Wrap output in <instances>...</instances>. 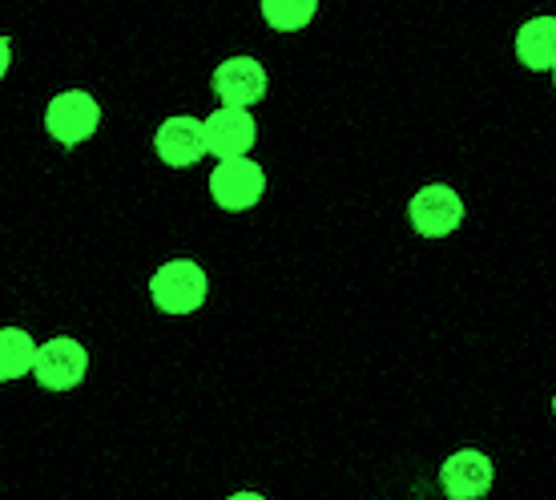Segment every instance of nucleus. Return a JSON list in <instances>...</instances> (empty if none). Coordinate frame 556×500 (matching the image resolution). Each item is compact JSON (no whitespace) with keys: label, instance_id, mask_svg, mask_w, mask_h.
I'll return each mask as SVG.
<instances>
[{"label":"nucleus","instance_id":"39448f33","mask_svg":"<svg viewBox=\"0 0 556 500\" xmlns=\"http://www.w3.org/2000/svg\"><path fill=\"white\" fill-rule=\"evenodd\" d=\"M407 218L416 226L424 238H444L452 235L459 223H464V202L452 186H424L416 198H412V207H407Z\"/></svg>","mask_w":556,"mask_h":500},{"label":"nucleus","instance_id":"2eb2a0df","mask_svg":"<svg viewBox=\"0 0 556 500\" xmlns=\"http://www.w3.org/2000/svg\"><path fill=\"white\" fill-rule=\"evenodd\" d=\"M553 412H556V400H553Z\"/></svg>","mask_w":556,"mask_h":500},{"label":"nucleus","instance_id":"f257e3e1","mask_svg":"<svg viewBox=\"0 0 556 500\" xmlns=\"http://www.w3.org/2000/svg\"><path fill=\"white\" fill-rule=\"evenodd\" d=\"M206 271L190 259H174V263L157 266V275L150 278L153 303L166 315H194L198 307L206 303Z\"/></svg>","mask_w":556,"mask_h":500},{"label":"nucleus","instance_id":"20e7f679","mask_svg":"<svg viewBox=\"0 0 556 500\" xmlns=\"http://www.w3.org/2000/svg\"><path fill=\"white\" fill-rule=\"evenodd\" d=\"M210 195L223 210H251L266 195V174L251 158H226L210 174Z\"/></svg>","mask_w":556,"mask_h":500},{"label":"nucleus","instance_id":"7ed1b4c3","mask_svg":"<svg viewBox=\"0 0 556 500\" xmlns=\"http://www.w3.org/2000/svg\"><path fill=\"white\" fill-rule=\"evenodd\" d=\"M89 372V351L70 339V335H56L45 348H37V363H33V375L45 391H73Z\"/></svg>","mask_w":556,"mask_h":500},{"label":"nucleus","instance_id":"6e6552de","mask_svg":"<svg viewBox=\"0 0 556 500\" xmlns=\"http://www.w3.org/2000/svg\"><path fill=\"white\" fill-rule=\"evenodd\" d=\"M214 93L223 105H258L266 98V70L254 57H230L214 70Z\"/></svg>","mask_w":556,"mask_h":500},{"label":"nucleus","instance_id":"f03ea898","mask_svg":"<svg viewBox=\"0 0 556 500\" xmlns=\"http://www.w3.org/2000/svg\"><path fill=\"white\" fill-rule=\"evenodd\" d=\"M101 125V105L85 89H65V93H56L49 101V110H45V129L53 134L65 150L73 146H81L85 138H93Z\"/></svg>","mask_w":556,"mask_h":500},{"label":"nucleus","instance_id":"0eeeda50","mask_svg":"<svg viewBox=\"0 0 556 500\" xmlns=\"http://www.w3.org/2000/svg\"><path fill=\"white\" fill-rule=\"evenodd\" d=\"M153 150L166 166L181 170V166H194L206 158V122L198 117H166L157 125V138H153Z\"/></svg>","mask_w":556,"mask_h":500},{"label":"nucleus","instance_id":"9d476101","mask_svg":"<svg viewBox=\"0 0 556 500\" xmlns=\"http://www.w3.org/2000/svg\"><path fill=\"white\" fill-rule=\"evenodd\" d=\"M516 57L529 70H556V16H532L516 33Z\"/></svg>","mask_w":556,"mask_h":500},{"label":"nucleus","instance_id":"4468645a","mask_svg":"<svg viewBox=\"0 0 556 500\" xmlns=\"http://www.w3.org/2000/svg\"><path fill=\"white\" fill-rule=\"evenodd\" d=\"M226 500H263L258 492H235V497H226Z\"/></svg>","mask_w":556,"mask_h":500},{"label":"nucleus","instance_id":"1a4fd4ad","mask_svg":"<svg viewBox=\"0 0 556 500\" xmlns=\"http://www.w3.org/2000/svg\"><path fill=\"white\" fill-rule=\"evenodd\" d=\"M492 460L476 448H464V452H452L440 468V485L452 500H480L492 488Z\"/></svg>","mask_w":556,"mask_h":500},{"label":"nucleus","instance_id":"423d86ee","mask_svg":"<svg viewBox=\"0 0 556 500\" xmlns=\"http://www.w3.org/2000/svg\"><path fill=\"white\" fill-rule=\"evenodd\" d=\"M258 138V125L247 110L238 105H218V110L206 117V150L226 162V158H247V150Z\"/></svg>","mask_w":556,"mask_h":500},{"label":"nucleus","instance_id":"ddd939ff","mask_svg":"<svg viewBox=\"0 0 556 500\" xmlns=\"http://www.w3.org/2000/svg\"><path fill=\"white\" fill-rule=\"evenodd\" d=\"M9 65H13V45H9V37H0V77L9 73Z\"/></svg>","mask_w":556,"mask_h":500},{"label":"nucleus","instance_id":"9b49d317","mask_svg":"<svg viewBox=\"0 0 556 500\" xmlns=\"http://www.w3.org/2000/svg\"><path fill=\"white\" fill-rule=\"evenodd\" d=\"M33 363H37V343H33V335L21 332V327H0V384L28 375L33 372Z\"/></svg>","mask_w":556,"mask_h":500},{"label":"nucleus","instance_id":"f8f14e48","mask_svg":"<svg viewBox=\"0 0 556 500\" xmlns=\"http://www.w3.org/2000/svg\"><path fill=\"white\" fill-rule=\"evenodd\" d=\"M315 13H319V0H263L266 25L278 33H299L315 21Z\"/></svg>","mask_w":556,"mask_h":500}]
</instances>
